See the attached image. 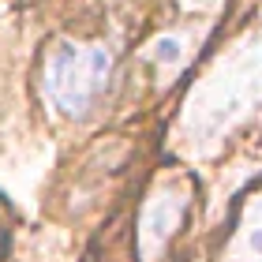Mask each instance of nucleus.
I'll use <instances>...</instances> for the list:
<instances>
[{
	"mask_svg": "<svg viewBox=\"0 0 262 262\" xmlns=\"http://www.w3.org/2000/svg\"><path fill=\"white\" fill-rule=\"evenodd\" d=\"M113 64L116 60L109 45L60 41L45 64V79H41L45 98L56 113L71 116V120H86L113 82Z\"/></svg>",
	"mask_w": 262,
	"mask_h": 262,
	"instance_id": "1",
	"label": "nucleus"
},
{
	"mask_svg": "<svg viewBox=\"0 0 262 262\" xmlns=\"http://www.w3.org/2000/svg\"><path fill=\"white\" fill-rule=\"evenodd\" d=\"M187 199L184 195H158L142 213V232H139V251L146 262H154V255L169 244V236L176 232V225L184 221Z\"/></svg>",
	"mask_w": 262,
	"mask_h": 262,
	"instance_id": "2",
	"label": "nucleus"
},
{
	"mask_svg": "<svg viewBox=\"0 0 262 262\" xmlns=\"http://www.w3.org/2000/svg\"><path fill=\"white\" fill-rule=\"evenodd\" d=\"M229 258L232 262H262V195L247 202L244 217L229 240Z\"/></svg>",
	"mask_w": 262,
	"mask_h": 262,
	"instance_id": "3",
	"label": "nucleus"
},
{
	"mask_svg": "<svg viewBox=\"0 0 262 262\" xmlns=\"http://www.w3.org/2000/svg\"><path fill=\"white\" fill-rule=\"evenodd\" d=\"M146 56H150V60H158V64H180V56H184V41L176 38V34H161V38H154V41H150Z\"/></svg>",
	"mask_w": 262,
	"mask_h": 262,
	"instance_id": "4",
	"label": "nucleus"
}]
</instances>
